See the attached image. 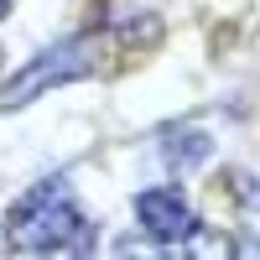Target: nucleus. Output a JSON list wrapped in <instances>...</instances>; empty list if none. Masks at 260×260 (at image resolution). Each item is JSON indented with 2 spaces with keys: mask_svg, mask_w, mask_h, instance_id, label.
<instances>
[{
  "mask_svg": "<svg viewBox=\"0 0 260 260\" xmlns=\"http://www.w3.org/2000/svg\"><path fill=\"white\" fill-rule=\"evenodd\" d=\"M6 240L21 255H89L94 250V224L73 203V187L62 177H42L11 203Z\"/></svg>",
  "mask_w": 260,
  "mask_h": 260,
  "instance_id": "nucleus-1",
  "label": "nucleus"
},
{
  "mask_svg": "<svg viewBox=\"0 0 260 260\" xmlns=\"http://www.w3.org/2000/svg\"><path fill=\"white\" fill-rule=\"evenodd\" d=\"M136 219L146 234H156L161 245H182L198 234V219H192V208L182 203L177 187H151V192H136Z\"/></svg>",
  "mask_w": 260,
  "mask_h": 260,
  "instance_id": "nucleus-2",
  "label": "nucleus"
},
{
  "mask_svg": "<svg viewBox=\"0 0 260 260\" xmlns=\"http://www.w3.org/2000/svg\"><path fill=\"white\" fill-rule=\"evenodd\" d=\"M6 11H11V0H0V21H6Z\"/></svg>",
  "mask_w": 260,
  "mask_h": 260,
  "instance_id": "nucleus-3",
  "label": "nucleus"
}]
</instances>
